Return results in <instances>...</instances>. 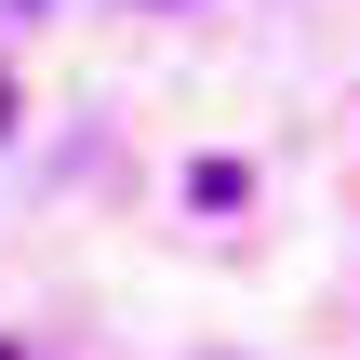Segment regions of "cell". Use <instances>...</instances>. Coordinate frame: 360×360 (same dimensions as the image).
Returning <instances> with one entry per match:
<instances>
[{"mask_svg":"<svg viewBox=\"0 0 360 360\" xmlns=\"http://www.w3.org/2000/svg\"><path fill=\"white\" fill-rule=\"evenodd\" d=\"M0 134H13V107H0Z\"/></svg>","mask_w":360,"mask_h":360,"instance_id":"2","label":"cell"},{"mask_svg":"<svg viewBox=\"0 0 360 360\" xmlns=\"http://www.w3.org/2000/svg\"><path fill=\"white\" fill-rule=\"evenodd\" d=\"M0 360H27V347H13V334H0Z\"/></svg>","mask_w":360,"mask_h":360,"instance_id":"1","label":"cell"}]
</instances>
